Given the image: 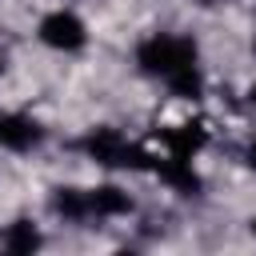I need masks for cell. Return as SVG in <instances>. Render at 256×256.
<instances>
[{
    "label": "cell",
    "mask_w": 256,
    "mask_h": 256,
    "mask_svg": "<svg viewBox=\"0 0 256 256\" xmlns=\"http://www.w3.org/2000/svg\"><path fill=\"white\" fill-rule=\"evenodd\" d=\"M244 164L256 172V136H252V140H248V148H244Z\"/></svg>",
    "instance_id": "9c48e42d"
},
{
    "label": "cell",
    "mask_w": 256,
    "mask_h": 256,
    "mask_svg": "<svg viewBox=\"0 0 256 256\" xmlns=\"http://www.w3.org/2000/svg\"><path fill=\"white\" fill-rule=\"evenodd\" d=\"M44 128L28 112H0V148L4 152H32L40 148Z\"/></svg>",
    "instance_id": "277c9868"
},
{
    "label": "cell",
    "mask_w": 256,
    "mask_h": 256,
    "mask_svg": "<svg viewBox=\"0 0 256 256\" xmlns=\"http://www.w3.org/2000/svg\"><path fill=\"white\" fill-rule=\"evenodd\" d=\"M136 64L144 76H156L168 84L172 96L180 100H196L204 92V76H200V48L192 36L180 32H152L140 40L136 48Z\"/></svg>",
    "instance_id": "6da1fadb"
},
{
    "label": "cell",
    "mask_w": 256,
    "mask_h": 256,
    "mask_svg": "<svg viewBox=\"0 0 256 256\" xmlns=\"http://www.w3.org/2000/svg\"><path fill=\"white\" fill-rule=\"evenodd\" d=\"M248 104H252V108H256V84H252V88H248Z\"/></svg>",
    "instance_id": "30bf717a"
},
{
    "label": "cell",
    "mask_w": 256,
    "mask_h": 256,
    "mask_svg": "<svg viewBox=\"0 0 256 256\" xmlns=\"http://www.w3.org/2000/svg\"><path fill=\"white\" fill-rule=\"evenodd\" d=\"M0 72H4V56H0Z\"/></svg>",
    "instance_id": "4fadbf2b"
},
{
    "label": "cell",
    "mask_w": 256,
    "mask_h": 256,
    "mask_svg": "<svg viewBox=\"0 0 256 256\" xmlns=\"http://www.w3.org/2000/svg\"><path fill=\"white\" fill-rule=\"evenodd\" d=\"M80 148H84V156L92 160V164H100V168H148L152 172V152H144L140 144H132L120 128H112V124H100V128H92L84 140H80Z\"/></svg>",
    "instance_id": "7a4b0ae2"
},
{
    "label": "cell",
    "mask_w": 256,
    "mask_h": 256,
    "mask_svg": "<svg viewBox=\"0 0 256 256\" xmlns=\"http://www.w3.org/2000/svg\"><path fill=\"white\" fill-rule=\"evenodd\" d=\"M0 244H4V252H12V256H28V252H36L40 244H44V236H40V228L32 224V220H12L8 228H4V236H0Z\"/></svg>",
    "instance_id": "52a82bcc"
},
{
    "label": "cell",
    "mask_w": 256,
    "mask_h": 256,
    "mask_svg": "<svg viewBox=\"0 0 256 256\" xmlns=\"http://www.w3.org/2000/svg\"><path fill=\"white\" fill-rule=\"evenodd\" d=\"M160 144L168 156H184V160H196V152L208 144V132L200 124H176L168 132H160Z\"/></svg>",
    "instance_id": "8992f818"
},
{
    "label": "cell",
    "mask_w": 256,
    "mask_h": 256,
    "mask_svg": "<svg viewBox=\"0 0 256 256\" xmlns=\"http://www.w3.org/2000/svg\"><path fill=\"white\" fill-rule=\"evenodd\" d=\"M36 36H40V44L52 48V52H80V48L88 44V24H84L72 8H52L48 16H40Z\"/></svg>",
    "instance_id": "3957f363"
},
{
    "label": "cell",
    "mask_w": 256,
    "mask_h": 256,
    "mask_svg": "<svg viewBox=\"0 0 256 256\" xmlns=\"http://www.w3.org/2000/svg\"><path fill=\"white\" fill-rule=\"evenodd\" d=\"M196 4H204V8H212V4H224V0H196Z\"/></svg>",
    "instance_id": "8fae6325"
},
{
    "label": "cell",
    "mask_w": 256,
    "mask_h": 256,
    "mask_svg": "<svg viewBox=\"0 0 256 256\" xmlns=\"http://www.w3.org/2000/svg\"><path fill=\"white\" fill-rule=\"evenodd\" d=\"M88 208L96 220H116V216L132 212V196L120 184H96V188H88Z\"/></svg>",
    "instance_id": "5b68a950"
},
{
    "label": "cell",
    "mask_w": 256,
    "mask_h": 256,
    "mask_svg": "<svg viewBox=\"0 0 256 256\" xmlns=\"http://www.w3.org/2000/svg\"><path fill=\"white\" fill-rule=\"evenodd\" d=\"M52 212L68 224H80V220H92V208H88V192L84 188H56L52 192Z\"/></svg>",
    "instance_id": "ba28073f"
},
{
    "label": "cell",
    "mask_w": 256,
    "mask_h": 256,
    "mask_svg": "<svg viewBox=\"0 0 256 256\" xmlns=\"http://www.w3.org/2000/svg\"><path fill=\"white\" fill-rule=\"evenodd\" d=\"M252 236H256V216H252Z\"/></svg>",
    "instance_id": "7c38bea8"
}]
</instances>
